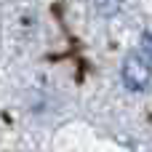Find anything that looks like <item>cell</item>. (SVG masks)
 I'll return each instance as SVG.
<instances>
[{
	"label": "cell",
	"mask_w": 152,
	"mask_h": 152,
	"mask_svg": "<svg viewBox=\"0 0 152 152\" xmlns=\"http://www.w3.org/2000/svg\"><path fill=\"white\" fill-rule=\"evenodd\" d=\"M120 77H123V86L134 94L144 91L152 80V64L147 56L142 53H128L126 61H123V69H120Z\"/></svg>",
	"instance_id": "obj_1"
},
{
	"label": "cell",
	"mask_w": 152,
	"mask_h": 152,
	"mask_svg": "<svg viewBox=\"0 0 152 152\" xmlns=\"http://www.w3.org/2000/svg\"><path fill=\"white\" fill-rule=\"evenodd\" d=\"M94 5H96V11L102 16H115L118 8L123 5V0H94Z\"/></svg>",
	"instance_id": "obj_2"
},
{
	"label": "cell",
	"mask_w": 152,
	"mask_h": 152,
	"mask_svg": "<svg viewBox=\"0 0 152 152\" xmlns=\"http://www.w3.org/2000/svg\"><path fill=\"white\" fill-rule=\"evenodd\" d=\"M142 56H147L152 61V35H144L142 37Z\"/></svg>",
	"instance_id": "obj_3"
}]
</instances>
